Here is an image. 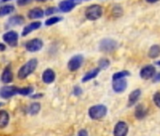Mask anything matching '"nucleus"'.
Segmentation results:
<instances>
[{
	"instance_id": "obj_13",
	"label": "nucleus",
	"mask_w": 160,
	"mask_h": 136,
	"mask_svg": "<svg viewBox=\"0 0 160 136\" xmlns=\"http://www.w3.org/2000/svg\"><path fill=\"white\" fill-rule=\"evenodd\" d=\"M25 22V19L23 16L21 15H16V16H12L11 17L6 25V28H12V27H15V26H20Z\"/></svg>"
},
{
	"instance_id": "obj_33",
	"label": "nucleus",
	"mask_w": 160,
	"mask_h": 136,
	"mask_svg": "<svg viewBox=\"0 0 160 136\" xmlns=\"http://www.w3.org/2000/svg\"><path fill=\"white\" fill-rule=\"evenodd\" d=\"M78 136H89V134L86 129H81L78 132Z\"/></svg>"
},
{
	"instance_id": "obj_37",
	"label": "nucleus",
	"mask_w": 160,
	"mask_h": 136,
	"mask_svg": "<svg viewBox=\"0 0 160 136\" xmlns=\"http://www.w3.org/2000/svg\"><path fill=\"white\" fill-rule=\"evenodd\" d=\"M147 2H149V3H155V2H157L158 0H146Z\"/></svg>"
},
{
	"instance_id": "obj_23",
	"label": "nucleus",
	"mask_w": 160,
	"mask_h": 136,
	"mask_svg": "<svg viewBox=\"0 0 160 136\" xmlns=\"http://www.w3.org/2000/svg\"><path fill=\"white\" fill-rule=\"evenodd\" d=\"M14 11V7L12 5H6L0 8V17L8 15L10 13H12Z\"/></svg>"
},
{
	"instance_id": "obj_4",
	"label": "nucleus",
	"mask_w": 160,
	"mask_h": 136,
	"mask_svg": "<svg viewBox=\"0 0 160 136\" xmlns=\"http://www.w3.org/2000/svg\"><path fill=\"white\" fill-rule=\"evenodd\" d=\"M117 45H118V44H117L116 41L108 38V39H104V40L101 41L99 47H100L101 51L108 53V52H112L113 50H115Z\"/></svg>"
},
{
	"instance_id": "obj_31",
	"label": "nucleus",
	"mask_w": 160,
	"mask_h": 136,
	"mask_svg": "<svg viewBox=\"0 0 160 136\" xmlns=\"http://www.w3.org/2000/svg\"><path fill=\"white\" fill-rule=\"evenodd\" d=\"M32 1V0H18L17 3L19 6H24V5H27L28 3H30Z\"/></svg>"
},
{
	"instance_id": "obj_27",
	"label": "nucleus",
	"mask_w": 160,
	"mask_h": 136,
	"mask_svg": "<svg viewBox=\"0 0 160 136\" xmlns=\"http://www.w3.org/2000/svg\"><path fill=\"white\" fill-rule=\"evenodd\" d=\"M99 69H107V68L109 66V64H110V62H109V60H108V59H101L100 60H99Z\"/></svg>"
},
{
	"instance_id": "obj_41",
	"label": "nucleus",
	"mask_w": 160,
	"mask_h": 136,
	"mask_svg": "<svg viewBox=\"0 0 160 136\" xmlns=\"http://www.w3.org/2000/svg\"><path fill=\"white\" fill-rule=\"evenodd\" d=\"M71 1H73L74 2V1H76V0H71Z\"/></svg>"
},
{
	"instance_id": "obj_15",
	"label": "nucleus",
	"mask_w": 160,
	"mask_h": 136,
	"mask_svg": "<svg viewBox=\"0 0 160 136\" xmlns=\"http://www.w3.org/2000/svg\"><path fill=\"white\" fill-rule=\"evenodd\" d=\"M1 80L4 83H10L13 80V74L11 70L10 67H6L3 73H2V76H1Z\"/></svg>"
},
{
	"instance_id": "obj_38",
	"label": "nucleus",
	"mask_w": 160,
	"mask_h": 136,
	"mask_svg": "<svg viewBox=\"0 0 160 136\" xmlns=\"http://www.w3.org/2000/svg\"><path fill=\"white\" fill-rule=\"evenodd\" d=\"M37 1H41V2H43V1H46V0H37Z\"/></svg>"
},
{
	"instance_id": "obj_26",
	"label": "nucleus",
	"mask_w": 160,
	"mask_h": 136,
	"mask_svg": "<svg viewBox=\"0 0 160 136\" xmlns=\"http://www.w3.org/2000/svg\"><path fill=\"white\" fill-rule=\"evenodd\" d=\"M32 92H33L32 87H24V88H19L18 94L23 95V96H28V95H30Z\"/></svg>"
},
{
	"instance_id": "obj_9",
	"label": "nucleus",
	"mask_w": 160,
	"mask_h": 136,
	"mask_svg": "<svg viewBox=\"0 0 160 136\" xmlns=\"http://www.w3.org/2000/svg\"><path fill=\"white\" fill-rule=\"evenodd\" d=\"M128 133V126L125 122L120 121L114 128V136H126Z\"/></svg>"
},
{
	"instance_id": "obj_1",
	"label": "nucleus",
	"mask_w": 160,
	"mask_h": 136,
	"mask_svg": "<svg viewBox=\"0 0 160 136\" xmlns=\"http://www.w3.org/2000/svg\"><path fill=\"white\" fill-rule=\"evenodd\" d=\"M38 65V60L37 59H31L29 60L26 64H24L20 70L18 71V78L20 80H24L26 78H28L30 74H32L35 69L37 68Z\"/></svg>"
},
{
	"instance_id": "obj_35",
	"label": "nucleus",
	"mask_w": 160,
	"mask_h": 136,
	"mask_svg": "<svg viewBox=\"0 0 160 136\" xmlns=\"http://www.w3.org/2000/svg\"><path fill=\"white\" fill-rule=\"evenodd\" d=\"M6 49V46H5V44H1L0 43V51H4Z\"/></svg>"
},
{
	"instance_id": "obj_18",
	"label": "nucleus",
	"mask_w": 160,
	"mask_h": 136,
	"mask_svg": "<svg viewBox=\"0 0 160 136\" xmlns=\"http://www.w3.org/2000/svg\"><path fill=\"white\" fill-rule=\"evenodd\" d=\"M141 95V91L139 89H136L135 91H133L130 95H129V97H128V106H133L139 98Z\"/></svg>"
},
{
	"instance_id": "obj_19",
	"label": "nucleus",
	"mask_w": 160,
	"mask_h": 136,
	"mask_svg": "<svg viewBox=\"0 0 160 136\" xmlns=\"http://www.w3.org/2000/svg\"><path fill=\"white\" fill-rule=\"evenodd\" d=\"M28 17L30 19H39L43 17V11L41 8H34L28 12Z\"/></svg>"
},
{
	"instance_id": "obj_34",
	"label": "nucleus",
	"mask_w": 160,
	"mask_h": 136,
	"mask_svg": "<svg viewBox=\"0 0 160 136\" xmlns=\"http://www.w3.org/2000/svg\"><path fill=\"white\" fill-rule=\"evenodd\" d=\"M158 81H160V73H158L152 77V82H158Z\"/></svg>"
},
{
	"instance_id": "obj_21",
	"label": "nucleus",
	"mask_w": 160,
	"mask_h": 136,
	"mask_svg": "<svg viewBox=\"0 0 160 136\" xmlns=\"http://www.w3.org/2000/svg\"><path fill=\"white\" fill-rule=\"evenodd\" d=\"M147 114V110L144 108L143 105H138L136 110H135V116L138 118V119H142L146 116Z\"/></svg>"
},
{
	"instance_id": "obj_6",
	"label": "nucleus",
	"mask_w": 160,
	"mask_h": 136,
	"mask_svg": "<svg viewBox=\"0 0 160 136\" xmlns=\"http://www.w3.org/2000/svg\"><path fill=\"white\" fill-rule=\"evenodd\" d=\"M83 63V56L81 55H76L71 58V60L68 62V68L70 71H76L81 67Z\"/></svg>"
},
{
	"instance_id": "obj_20",
	"label": "nucleus",
	"mask_w": 160,
	"mask_h": 136,
	"mask_svg": "<svg viewBox=\"0 0 160 136\" xmlns=\"http://www.w3.org/2000/svg\"><path fill=\"white\" fill-rule=\"evenodd\" d=\"M99 72H100V69H99V68H94V69L91 70L90 72H88V73L83 77L82 81H83V82H87V81H91V80H92V79L96 78V77L98 76Z\"/></svg>"
},
{
	"instance_id": "obj_30",
	"label": "nucleus",
	"mask_w": 160,
	"mask_h": 136,
	"mask_svg": "<svg viewBox=\"0 0 160 136\" xmlns=\"http://www.w3.org/2000/svg\"><path fill=\"white\" fill-rule=\"evenodd\" d=\"M58 12V10L56 9V8H54V7H50V8H48L47 10H46V12H45V14L46 15H52V14H54L55 13H57Z\"/></svg>"
},
{
	"instance_id": "obj_28",
	"label": "nucleus",
	"mask_w": 160,
	"mask_h": 136,
	"mask_svg": "<svg viewBox=\"0 0 160 136\" xmlns=\"http://www.w3.org/2000/svg\"><path fill=\"white\" fill-rule=\"evenodd\" d=\"M61 20H62L61 17L54 16V17H51V18H49L48 20H46L45 25H46V26H52V25H54V24H56V23H58V22H59V21H61Z\"/></svg>"
},
{
	"instance_id": "obj_14",
	"label": "nucleus",
	"mask_w": 160,
	"mask_h": 136,
	"mask_svg": "<svg viewBox=\"0 0 160 136\" xmlns=\"http://www.w3.org/2000/svg\"><path fill=\"white\" fill-rule=\"evenodd\" d=\"M55 79H56V75L52 69H46L42 74V81L44 83L50 84L55 81Z\"/></svg>"
},
{
	"instance_id": "obj_17",
	"label": "nucleus",
	"mask_w": 160,
	"mask_h": 136,
	"mask_svg": "<svg viewBox=\"0 0 160 136\" xmlns=\"http://www.w3.org/2000/svg\"><path fill=\"white\" fill-rule=\"evenodd\" d=\"M41 26H42V23H41V22H33V23H30L29 25H28V26L24 29V30H23V32H22V35H23V36H27L28 34H29V33L32 32L33 30H35V29L41 28Z\"/></svg>"
},
{
	"instance_id": "obj_42",
	"label": "nucleus",
	"mask_w": 160,
	"mask_h": 136,
	"mask_svg": "<svg viewBox=\"0 0 160 136\" xmlns=\"http://www.w3.org/2000/svg\"><path fill=\"white\" fill-rule=\"evenodd\" d=\"M1 105H3V103H0V106H1Z\"/></svg>"
},
{
	"instance_id": "obj_7",
	"label": "nucleus",
	"mask_w": 160,
	"mask_h": 136,
	"mask_svg": "<svg viewBox=\"0 0 160 136\" xmlns=\"http://www.w3.org/2000/svg\"><path fill=\"white\" fill-rule=\"evenodd\" d=\"M43 43L41 39H32L26 43V49L29 52H37L42 49Z\"/></svg>"
},
{
	"instance_id": "obj_8",
	"label": "nucleus",
	"mask_w": 160,
	"mask_h": 136,
	"mask_svg": "<svg viewBox=\"0 0 160 136\" xmlns=\"http://www.w3.org/2000/svg\"><path fill=\"white\" fill-rule=\"evenodd\" d=\"M3 40L11 46H16L18 44V34L15 31H8L3 35Z\"/></svg>"
},
{
	"instance_id": "obj_22",
	"label": "nucleus",
	"mask_w": 160,
	"mask_h": 136,
	"mask_svg": "<svg viewBox=\"0 0 160 136\" xmlns=\"http://www.w3.org/2000/svg\"><path fill=\"white\" fill-rule=\"evenodd\" d=\"M149 57L152 58V59H155L157 58L159 55H160V46L155 44V45H152L150 50H149V53H148Z\"/></svg>"
},
{
	"instance_id": "obj_10",
	"label": "nucleus",
	"mask_w": 160,
	"mask_h": 136,
	"mask_svg": "<svg viewBox=\"0 0 160 136\" xmlns=\"http://www.w3.org/2000/svg\"><path fill=\"white\" fill-rule=\"evenodd\" d=\"M139 75L143 80L152 79V77L155 75V68L152 65H147L140 70Z\"/></svg>"
},
{
	"instance_id": "obj_12",
	"label": "nucleus",
	"mask_w": 160,
	"mask_h": 136,
	"mask_svg": "<svg viewBox=\"0 0 160 136\" xmlns=\"http://www.w3.org/2000/svg\"><path fill=\"white\" fill-rule=\"evenodd\" d=\"M58 7L61 12L68 13V12H71L75 7V3L73 1H71V0H64V1H61L58 4Z\"/></svg>"
},
{
	"instance_id": "obj_2",
	"label": "nucleus",
	"mask_w": 160,
	"mask_h": 136,
	"mask_svg": "<svg viewBox=\"0 0 160 136\" xmlns=\"http://www.w3.org/2000/svg\"><path fill=\"white\" fill-rule=\"evenodd\" d=\"M107 112H108L107 107L102 104L94 105L89 109V115L93 120H99L103 118L107 114Z\"/></svg>"
},
{
	"instance_id": "obj_11",
	"label": "nucleus",
	"mask_w": 160,
	"mask_h": 136,
	"mask_svg": "<svg viewBox=\"0 0 160 136\" xmlns=\"http://www.w3.org/2000/svg\"><path fill=\"white\" fill-rule=\"evenodd\" d=\"M126 87H127V82L123 79L113 81L112 88L116 93H122L126 89Z\"/></svg>"
},
{
	"instance_id": "obj_16",
	"label": "nucleus",
	"mask_w": 160,
	"mask_h": 136,
	"mask_svg": "<svg viewBox=\"0 0 160 136\" xmlns=\"http://www.w3.org/2000/svg\"><path fill=\"white\" fill-rule=\"evenodd\" d=\"M10 121V115L8 112L2 110L0 111V128H4L8 126Z\"/></svg>"
},
{
	"instance_id": "obj_3",
	"label": "nucleus",
	"mask_w": 160,
	"mask_h": 136,
	"mask_svg": "<svg viewBox=\"0 0 160 136\" xmlns=\"http://www.w3.org/2000/svg\"><path fill=\"white\" fill-rule=\"evenodd\" d=\"M103 14V9L101 6L99 5H92L89 6L86 11H85V15L87 17V19L91 20V21H95L97 19H99Z\"/></svg>"
},
{
	"instance_id": "obj_36",
	"label": "nucleus",
	"mask_w": 160,
	"mask_h": 136,
	"mask_svg": "<svg viewBox=\"0 0 160 136\" xmlns=\"http://www.w3.org/2000/svg\"><path fill=\"white\" fill-rule=\"evenodd\" d=\"M42 97V94H40V95H35V96H32L31 97H32V98H37V97Z\"/></svg>"
},
{
	"instance_id": "obj_24",
	"label": "nucleus",
	"mask_w": 160,
	"mask_h": 136,
	"mask_svg": "<svg viewBox=\"0 0 160 136\" xmlns=\"http://www.w3.org/2000/svg\"><path fill=\"white\" fill-rule=\"evenodd\" d=\"M40 110H41L40 103H32L28 108V112L32 115H35L40 112Z\"/></svg>"
},
{
	"instance_id": "obj_29",
	"label": "nucleus",
	"mask_w": 160,
	"mask_h": 136,
	"mask_svg": "<svg viewBox=\"0 0 160 136\" xmlns=\"http://www.w3.org/2000/svg\"><path fill=\"white\" fill-rule=\"evenodd\" d=\"M153 103L155 106L160 108V93H155L153 95Z\"/></svg>"
},
{
	"instance_id": "obj_32",
	"label": "nucleus",
	"mask_w": 160,
	"mask_h": 136,
	"mask_svg": "<svg viewBox=\"0 0 160 136\" xmlns=\"http://www.w3.org/2000/svg\"><path fill=\"white\" fill-rule=\"evenodd\" d=\"M73 94H74L75 96H80V95L82 94V89L80 88L79 86L74 87V92H73Z\"/></svg>"
},
{
	"instance_id": "obj_5",
	"label": "nucleus",
	"mask_w": 160,
	"mask_h": 136,
	"mask_svg": "<svg viewBox=\"0 0 160 136\" xmlns=\"http://www.w3.org/2000/svg\"><path fill=\"white\" fill-rule=\"evenodd\" d=\"M19 88L16 86H4L0 89V97L2 98H10L15 95H18Z\"/></svg>"
},
{
	"instance_id": "obj_39",
	"label": "nucleus",
	"mask_w": 160,
	"mask_h": 136,
	"mask_svg": "<svg viewBox=\"0 0 160 136\" xmlns=\"http://www.w3.org/2000/svg\"><path fill=\"white\" fill-rule=\"evenodd\" d=\"M156 64H157V65H160V61H157V62H156Z\"/></svg>"
},
{
	"instance_id": "obj_25",
	"label": "nucleus",
	"mask_w": 160,
	"mask_h": 136,
	"mask_svg": "<svg viewBox=\"0 0 160 136\" xmlns=\"http://www.w3.org/2000/svg\"><path fill=\"white\" fill-rule=\"evenodd\" d=\"M130 73L128 71H121V72H118V73H115L112 77V80L113 81H117V80H122L123 79L124 77H127L129 76Z\"/></svg>"
},
{
	"instance_id": "obj_40",
	"label": "nucleus",
	"mask_w": 160,
	"mask_h": 136,
	"mask_svg": "<svg viewBox=\"0 0 160 136\" xmlns=\"http://www.w3.org/2000/svg\"><path fill=\"white\" fill-rule=\"evenodd\" d=\"M3 2H7V1H9V0H2Z\"/></svg>"
}]
</instances>
